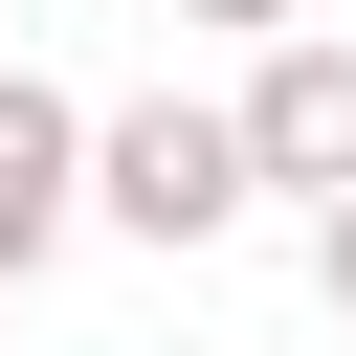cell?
<instances>
[{"mask_svg": "<svg viewBox=\"0 0 356 356\" xmlns=\"http://www.w3.org/2000/svg\"><path fill=\"white\" fill-rule=\"evenodd\" d=\"M245 200H267V178H245V111H222V89H134V111H89V222H111V245L178 267V245H222Z\"/></svg>", "mask_w": 356, "mask_h": 356, "instance_id": "6da1fadb", "label": "cell"}, {"mask_svg": "<svg viewBox=\"0 0 356 356\" xmlns=\"http://www.w3.org/2000/svg\"><path fill=\"white\" fill-rule=\"evenodd\" d=\"M222 111H245V178H267V200H312V222L356 200V44H334V22L245 44V89H222Z\"/></svg>", "mask_w": 356, "mask_h": 356, "instance_id": "7a4b0ae2", "label": "cell"}, {"mask_svg": "<svg viewBox=\"0 0 356 356\" xmlns=\"http://www.w3.org/2000/svg\"><path fill=\"white\" fill-rule=\"evenodd\" d=\"M67 222H89V89H44V67L0 44V289H44Z\"/></svg>", "mask_w": 356, "mask_h": 356, "instance_id": "3957f363", "label": "cell"}, {"mask_svg": "<svg viewBox=\"0 0 356 356\" xmlns=\"http://www.w3.org/2000/svg\"><path fill=\"white\" fill-rule=\"evenodd\" d=\"M178 22H222V44H289V22H312V0H178Z\"/></svg>", "mask_w": 356, "mask_h": 356, "instance_id": "277c9868", "label": "cell"}, {"mask_svg": "<svg viewBox=\"0 0 356 356\" xmlns=\"http://www.w3.org/2000/svg\"><path fill=\"white\" fill-rule=\"evenodd\" d=\"M312 289H334V312H356V200H334V222H312Z\"/></svg>", "mask_w": 356, "mask_h": 356, "instance_id": "5b68a950", "label": "cell"}, {"mask_svg": "<svg viewBox=\"0 0 356 356\" xmlns=\"http://www.w3.org/2000/svg\"><path fill=\"white\" fill-rule=\"evenodd\" d=\"M0 22H22V0H0Z\"/></svg>", "mask_w": 356, "mask_h": 356, "instance_id": "8992f818", "label": "cell"}]
</instances>
